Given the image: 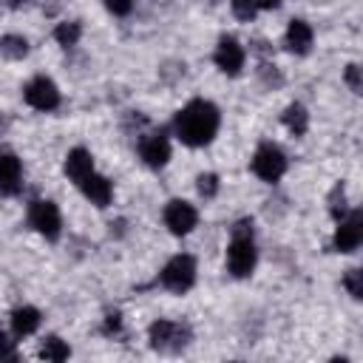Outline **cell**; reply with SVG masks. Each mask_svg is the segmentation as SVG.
<instances>
[{
  "label": "cell",
  "mask_w": 363,
  "mask_h": 363,
  "mask_svg": "<svg viewBox=\"0 0 363 363\" xmlns=\"http://www.w3.org/2000/svg\"><path fill=\"white\" fill-rule=\"evenodd\" d=\"M221 128V113L210 99H190L173 119V133L190 147L210 145Z\"/></svg>",
  "instance_id": "obj_1"
},
{
  "label": "cell",
  "mask_w": 363,
  "mask_h": 363,
  "mask_svg": "<svg viewBox=\"0 0 363 363\" xmlns=\"http://www.w3.org/2000/svg\"><path fill=\"white\" fill-rule=\"evenodd\" d=\"M255 261H258V252H255V241H252V221L241 218V221H235L233 238L227 247V269L233 278H247V275H252Z\"/></svg>",
  "instance_id": "obj_2"
},
{
  "label": "cell",
  "mask_w": 363,
  "mask_h": 363,
  "mask_svg": "<svg viewBox=\"0 0 363 363\" xmlns=\"http://www.w3.org/2000/svg\"><path fill=\"white\" fill-rule=\"evenodd\" d=\"M147 340L156 352H182L190 343V326L170 318H159L147 326Z\"/></svg>",
  "instance_id": "obj_3"
},
{
  "label": "cell",
  "mask_w": 363,
  "mask_h": 363,
  "mask_svg": "<svg viewBox=\"0 0 363 363\" xmlns=\"http://www.w3.org/2000/svg\"><path fill=\"white\" fill-rule=\"evenodd\" d=\"M159 284H162L167 292H176V295L187 292V289L196 284V258L187 255V252L173 255V258L162 267V272H159Z\"/></svg>",
  "instance_id": "obj_4"
},
{
  "label": "cell",
  "mask_w": 363,
  "mask_h": 363,
  "mask_svg": "<svg viewBox=\"0 0 363 363\" xmlns=\"http://www.w3.org/2000/svg\"><path fill=\"white\" fill-rule=\"evenodd\" d=\"M28 224L48 241H57L62 233V216L60 207L51 199H34L28 207Z\"/></svg>",
  "instance_id": "obj_5"
},
{
  "label": "cell",
  "mask_w": 363,
  "mask_h": 363,
  "mask_svg": "<svg viewBox=\"0 0 363 363\" xmlns=\"http://www.w3.org/2000/svg\"><path fill=\"white\" fill-rule=\"evenodd\" d=\"M252 173L261 182H269V184L278 182L286 173V153L272 142L258 145V150L252 153Z\"/></svg>",
  "instance_id": "obj_6"
},
{
  "label": "cell",
  "mask_w": 363,
  "mask_h": 363,
  "mask_svg": "<svg viewBox=\"0 0 363 363\" xmlns=\"http://www.w3.org/2000/svg\"><path fill=\"white\" fill-rule=\"evenodd\" d=\"M363 241V216L360 210H349L346 216L337 218V230L332 238V247L337 252H354Z\"/></svg>",
  "instance_id": "obj_7"
},
{
  "label": "cell",
  "mask_w": 363,
  "mask_h": 363,
  "mask_svg": "<svg viewBox=\"0 0 363 363\" xmlns=\"http://www.w3.org/2000/svg\"><path fill=\"white\" fill-rule=\"evenodd\" d=\"M164 224L173 235H187L199 224V210L184 199H170L164 204Z\"/></svg>",
  "instance_id": "obj_8"
},
{
  "label": "cell",
  "mask_w": 363,
  "mask_h": 363,
  "mask_svg": "<svg viewBox=\"0 0 363 363\" xmlns=\"http://www.w3.org/2000/svg\"><path fill=\"white\" fill-rule=\"evenodd\" d=\"M23 96L26 102L34 108V111H54L60 105V88L54 85V79L48 77H34L26 88H23Z\"/></svg>",
  "instance_id": "obj_9"
},
{
  "label": "cell",
  "mask_w": 363,
  "mask_h": 363,
  "mask_svg": "<svg viewBox=\"0 0 363 363\" xmlns=\"http://www.w3.org/2000/svg\"><path fill=\"white\" fill-rule=\"evenodd\" d=\"M213 60H216L218 71H224V74L235 77V74H241V68H244V60H247V54H244V45H241V43H238L235 37L224 34V37L218 40L216 51H213Z\"/></svg>",
  "instance_id": "obj_10"
},
{
  "label": "cell",
  "mask_w": 363,
  "mask_h": 363,
  "mask_svg": "<svg viewBox=\"0 0 363 363\" xmlns=\"http://www.w3.org/2000/svg\"><path fill=\"white\" fill-rule=\"evenodd\" d=\"M139 159L147 167H164L167 159H170V142H167V136L162 130L159 133H145L139 139Z\"/></svg>",
  "instance_id": "obj_11"
},
{
  "label": "cell",
  "mask_w": 363,
  "mask_h": 363,
  "mask_svg": "<svg viewBox=\"0 0 363 363\" xmlns=\"http://www.w3.org/2000/svg\"><path fill=\"white\" fill-rule=\"evenodd\" d=\"M77 187L82 190V196H85L94 207H108L111 199H113V184H111V179L102 176V173H96V170H91Z\"/></svg>",
  "instance_id": "obj_12"
},
{
  "label": "cell",
  "mask_w": 363,
  "mask_h": 363,
  "mask_svg": "<svg viewBox=\"0 0 363 363\" xmlns=\"http://www.w3.org/2000/svg\"><path fill=\"white\" fill-rule=\"evenodd\" d=\"M23 187V164L11 150H0V196H14Z\"/></svg>",
  "instance_id": "obj_13"
},
{
  "label": "cell",
  "mask_w": 363,
  "mask_h": 363,
  "mask_svg": "<svg viewBox=\"0 0 363 363\" xmlns=\"http://www.w3.org/2000/svg\"><path fill=\"white\" fill-rule=\"evenodd\" d=\"M312 40H315V34H312V26L306 20H289L286 34H284V43H286V48L292 54H309Z\"/></svg>",
  "instance_id": "obj_14"
},
{
  "label": "cell",
  "mask_w": 363,
  "mask_h": 363,
  "mask_svg": "<svg viewBox=\"0 0 363 363\" xmlns=\"http://www.w3.org/2000/svg\"><path fill=\"white\" fill-rule=\"evenodd\" d=\"M62 170H65V176H68L74 184H79V182L94 170V156H91V150H85V147H74V150H68Z\"/></svg>",
  "instance_id": "obj_15"
},
{
  "label": "cell",
  "mask_w": 363,
  "mask_h": 363,
  "mask_svg": "<svg viewBox=\"0 0 363 363\" xmlns=\"http://www.w3.org/2000/svg\"><path fill=\"white\" fill-rule=\"evenodd\" d=\"M37 326H40V309H34V306H17L11 312V329H14L17 337L34 335Z\"/></svg>",
  "instance_id": "obj_16"
},
{
  "label": "cell",
  "mask_w": 363,
  "mask_h": 363,
  "mask_svg": "<svg viewBox=\"0 0 363 363\" xmlns=\"http://www.w3.org/2000/svg\"><path fill=\"white\" fill-rule=\"evenodd\" d=\"M281 119H284V125H286V130H289L292 136H303L306 128H309V113H306V108H303L301 102L286 105V111H284Z\"/></svg>",
  "instance_id": "obj_17"
},
{
  "label": "cell",
  "mask_w": 363,
  "mask_h": 363,
  "mask_svg": "<svg viewBox=\"0 0 363 363\" xmlns=\"http://www.w3.org/2000/svg\"><path fill=\"white\" fill-rule=\"evenodd\" d=\"M79 37H82V23H79V20H65V23H57V28H54V40H57L62 48L77 45Z\"/></svg>",
  "instance_id": "obj_18"
},
{
  "label": "cell",
  "mask_w": 363,
  "mask_h": 363,
  "mask_svg": "<svg viewBox=\"0 0 363 363\" xmlns=\"http://www.w3.org/2000/svg\"><path fill=\"white\" fill-rule=\"evenodd\" d=\"M68 354H71V346L57 335H48L43 340V346H40V357L43 360H65Z\"/></svg>",
  "instance_id": "obj_19"
},
{
  "label": "cell",
  "mask_w": 363,
  "mask_h": 363,
  "mask_svg": "<svg viewBox=\"0 0 363 363\" xmlns=\"http://www.w3.org/2000/svg\"><path fill=\"white\" fill-rule=\"evenodd\" d=\"M0 54L9 60H23L28 54V40L20 34H6L0 37Z\"/></svg>",
  "instance_id": "obj_20"
},
{
  "label": "cell",
  "mask_w": 363,
  "mask_h": 363,
  "mask_svg": "<svg viewBox=\"0 0 363 363\" xmlns=\"http://www.w3.org/2000/svg\"><path fill=\"white\" fill-rule=\"evenodd\" d=\"M230 9H233V14H235L238 20L250 23V20L258 14V0H230Z\"/></svg>",
  "instance_id": "obj_21"
},
{
  "label": "cell",
  "mask_w": 363,
  "mask_h": 363,
  "mask_svg": "<svg viewBox=\"0 0 363 363\" xmlns=\"http://www.w3.org/2000/svg\"><path fill=\"white\" fill-rule=\"evenodd\" d=\"M329 210H332L335 221H337L340 216H346V213H349V207H346V190H343V184H335V190H332V196H329Z\"/></svg>",
  "instance_id": "obj_22"
},
{
  "label": "cell",
  "mask_w": 363,
  "mask_h": 363,
  "mask_svg": "<svg viewBox=\"0 0 363 363\" xmlns=\"http://www.w3.org/2000/svg\"><path fill=\"white\" fill-rule=\"evenodd\" d=\"M196 187H199V193H201L204 199H213V196L218 193V176H216V173H201V176L196 179Z\"/></svg>",
  "instance_id": "obj_23"
},
{
  "label": "cell",
  "mask_w": 363,
  "mask_h": 363,
  "mask_svg": "<svg viewBox=\"0 0 363 363\" xmlns=\"http://www.w3.org/2000/svg\"><path fill=\"white\" fill-rule=\"evenodd\" d=\"M343 286H346V292L354 298V301H360V295H363V284H360V269H346V275H343Z\"/></svg>",
  "instance_id": "obj_24"
},
{
  "label": "cell",
  "mask_w": 363,
  "mask_h": 363,
  "mask_svg": "<svg viewBox=\"0 0 363 363\" xmlns=\"http://www.w3.org/2000/svg\"><path fill=\"white\" fill-rule=\"evenodd\" d=\"M343 77H346V82H349V88H352L354 94H360V91H363V82H360V65H357V62H349Z\"/></svg>",
  "instance_id": "obj_25"
},
{
  "label": "cell",
  "mask_w": 363,
  "mask_h": 363,
  "mask_svg": "<svg viewBox=\"0 0 363 363\" xmlns=\"http://www.w3.org/2000/svg\"><path fill=\"white\" fill-rule=\"evenodd\" d=\"M105 9L116 17H125V14L133 11V0H105Z\"/></svg>",
  "instance_id": "obj_26"
},
{
  "label": "cell",
  "mask_w": 363,
  "mask_h": 363,
  "mask_svg": "<svg viewBox=\"0 0 363 363\" xmlns=\"http://www.w3.org/2000/svg\"><path fill=\"white\" fill-rule=\"evenodd\" d=\"M14 357H17L14 340H11L6 332H0V360H14Z\"/></svg>",
  "instance_id": "obj_27"
},
{
  "label": "cell",
  "mask_w": 363,
  "mask_h": 363,
  "mask_svg": "<svg viewBox=\"0 0 363 363\" xmlns=\"http://www.w3.org/2000/svg\"><path fill=\"white\" fill-rule=\"evenodd\" d=\"M119 329H122V318H119V312H111L105 318V335H116Z\"/></svg>",
  "instance_id": "obj_28"
},
{
  "label": "cell",
  "mask_w": 363,
  "mask_h": 363,
  "mask_svg": "<svg viewBox=\"0 0 363 363\" xmlns=\"http://www.w3.org/2000/svg\"><path fill=\"white\" fill-rule=\"evenodd\" d=\"M281 0H258V9H278Z\"/></svg>",
  "instance_id": "obj_29"
}]
</instances>
